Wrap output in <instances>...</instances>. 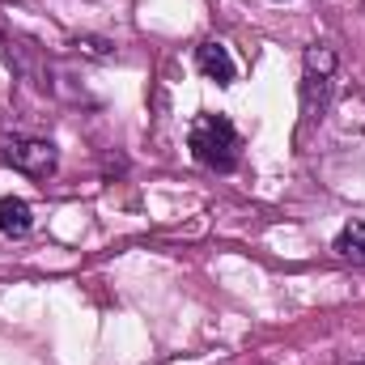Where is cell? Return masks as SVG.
<instances>
[{"label":"cell","instance_id":"6da1fadb","mask_svg":"<svg viewBox=\"0 0 365 365\" xmlns=\"http://www.w3.org/2000/svg\"><path fill=\"white\" fill-rule=\"evenodd\" d=\"M187 149H191V158H195L204 170L230 175V170L238 166L242 140H238V132H234V123H230L225 115H200V119L191 123V132H187Z\"/></svg>","mask_w":365,"mask_h":365},{"label":"cell","instance_id":"7a4b0ae2","mask_svg":"<svg viewBox=\"0 0 365 365\" xmlns=\"http://www.w3.org/2000/svg\"><path fill=\"white\" fill-rule=\"evenodd\" d=\"M302 123H323L336 93V51L327 43H310L302 56Z\"/></svg>","mask_w":365,"mask_h":365},{"label":"cell","instance_id":"3957f363","mask_svg":"<svg viewBox=\"0 0 365 365\" xmlns=\"http://www.w3.org/2000/svg\"><path fill=\"white\" fill-rule=\"evenodd\" d=\"M4 166H13L17 175H30V179H47V175H56V166H60V153H56V145L51 140H34V136H13V140H4Z\"/></svg>","mask_w":365,"mask_h":365},{"label":"cell","instance_id":"277c9868","mask_svg":"<svg viewBox=\"0 0 365 365\" xmlns=\"http://www.w3.org/2000/svg\"><path fill=\"white\" fill-rule=\"evenodd\" d=\"M195 68H200L208 81H217V86H234V77H238V64H234L230 47H221V43H212V38L195 47Z\"/></svg>","mask_w":365,"mask_h":365},{"label":"cell","instance_id":"5b68a950","mask_svg":"<svg viewBox=\"0 0 365 365\" xmlns=\"http://www.w3.org/2000/svg\"><path fill=\"white\" fill-rule=\"evenodd\" d=\"M34 230V208L21 195H0V234L4 238H26Z\"/></svg>","mask_w":365,"mask_h":365},{"label":"cell","instance_id":"8992f818","mask_svg":"<svg viewBox=\"0 0 365 365\" xmlns=\"http://www.w3.org/2000/svg\"><path fill=\"white\" fill-rule=\"evenodd\" d=\"M331 251H336L340 259H349V264L365 268V221H349V225H344V230L336 234Z\"/></svg>","mask_w":365,"mask_h":365},{"label":"cell","instance_id":"52a82bcc","mask_svg":"<svg viewBox=\"0 0 365 365\" xmlns=\"http://www.w3.org/2000/svg\"><path fill=\"white\" fill-rule=\"evenodd\" d=\"M361 365H365V361H361Z\"/></svg>","mask_w":365,"mask_h":365}]
</instances>
